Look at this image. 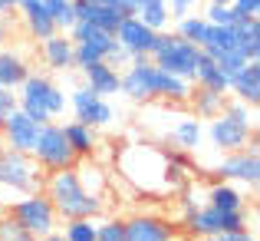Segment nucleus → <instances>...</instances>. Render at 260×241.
<instances>
[{"mask_svg": "<svg viewBox=\"0 0 260 241\" xmlns=\"http://www.w3.org/2000/svg\"><path fill=\"white\" fill-rule=\"evenodd\" d=\"M194 89L191 79H181L175 73L161 70L152 63V57H135L132 63L122 70V86L119 93L128 96L132 102H152V99H165L175 106H184Z\"/></svg>", "mask_w": 260, "mask_h": 241, "instance_id": "1", "label": "nucleus"}, {"mask_svg": "<svg viewBox=\"0 0 260 241\" xmlns=\"http://www.w3.org/2000/svg\"><path fill=\"white\" fill-rule=\"evenodd\" d=\"M125 241H178V228L158 215L125 218Z\"/></svg>", "mask_w": 260, "mask_h": 241, "instance_id": "16", "label": "nucleus"}, {"mask_svg": "<svg viewBox=\"0 0 260 241\" xmlns=\"http://www.w3.org/2000/svg\"><path fill=\"white\" fill-rule=\"evenodd\" d=\"M30 73V63L20 50H10V46H0V86L17 89L20 83Z\"/></svg>", "mask_w": 260, "mask_h": 241, "instance_id": "22", "label": "nucleus"}, {"mask_svg": "<svg viewBox=\"0 0 260 241\" xmlns=\"http://www.w3.org/2000/svg\"><path fill=\"white\" fill-rule=\"evenodd\" d=\"M204 4H231V0H204Z\"/></svg>", "mask_w": 260, "mask_h": 241, "instance_id": "44", "label": "nucleus"}, {"mask_svg": "<svg viewBox=\"0 0 260 241\" xmlns=\"http://www.w3.org/2000/svg\"><path fill=\"white\" fill-rule=\"evenodd\" d=\"M63 132H66V142L73 146V152H76V159H92L95 152H99V129L89 126V122H79V119H70L63 122Z\"/></svg>", "mask_w": 260, "mask_h": 241, "instance_id": "18", "label": "nucleus"}, {"mask_svg": "<svg viewBox=\"0 0 260 241\" xmlns=\"http://www.w3.org/2000/svg\"><path fill=\"white\" fill-rule=\"evenodd\" d=\"M83 83L99 96H115L119 86H122V70H115V66L106 63V60H99V63L83 66Z\"/></svg>", "mask_w": 260, "mask_h": 241, "instance_id": "19", "label": "nucleus"}, {"mask_svg": "<svg viewBox=\"0 0 260 241\" xmlns=\"http://www.w3.org/2000/svg\"><path fill=\"white\" fill-rule=\"evenodd\" d=\"M112 37H115V43H119L122 50H125L128 57L135 60V57H148V53H152L158 33H155L148 23H142L135 13H125V17H122V23L115 26Z\"/></svg>", "mask_w": 260, "mask_h": 241, "instance_id": "12", "label": "nucleus"}, {"mask_svg": "<svg viewBox=\"0 0 260 241\" xmlns=\"http://www.w3.org/2000/svg\"><path fill=\"white\" fill-rule=\"evenodd\" d=\"M172 142L178 149H184V152H194V149L204 142V122L198 119V116H184V119H178L175 129H172Z\"/></svg>", "mask_w": 260, "mask_h": 241, "instance_id": "25", "label": "nucleus"}, {"mask_svg": "<svg viewBox=\"0 0 260 241\" xmlns=\"http://www.w3.org/2000/svg\"><path fill=\"white\" fill-rule=\"evenodd\" d=\"M201 13L208 23H217V26H237L244 20V13L234 10L231 4H201Z\"/></svg>", "mask_w": 260, "mask_h": 241, "instance_id": "29", "label": "nucleus"}, {"mask_svg": "<svg viewBox=\"0 0 260 241\" xmlns=\"http://www.w3.org/2000/svg\"><path fill=\"white\" fill-rule=\"evenodd\" d=\"M234 30H237V53L244 60H260V20L244 17Z\"/></svg>", "mask_w": 260, "mask_h": 241, "instance_id": "27", "label": "nucleus"}, {"mask_svg": "<svg viewBox=\"0 0 260 241\" xmlns=\"http://www.w3.org/2000/svg\"><path fill=\"white\" fill-rule=\"evenodd\" d=\"M89 4H106V7H119L122 0H89ZM119 10H122V7H119ZM122 13H125V10H122Z\"/></svg>", "mask_w": 260, "mask_h": 241, "instance_id": "43", "label": "nucleus"}, {"mask_svg": "<svg viewBox=\"0 0 260 241\" xmlns=\"http://www.w3.org/2000/svg\"><path fill=\"white\" fill-rule=\"evenodd\" d=\"M181 228L188 231L191 238H211V235H224V231H241L247 228V211H224V208H214V205L204 202L201 208L181 215Z\"/></svg>", "mask_w": 260, "mask_h": 241, "instance_id": "8", "label": "nucleus"}, {"mask_svg": "<svg viewBox=\"0 0 260 241\" xmlns=\"http://www.w3.org/2000/svg\"><path fill=\"white\" fill-rule=\"evenodd\" d=\"M73 13H76V20H89V23L102 26V30H109V33H115V26L122 23V17H125L119 7L89 4V0H73Z\"/></svg>", "mask_w": 260, "mask_h": 241, "instance_id": "20", "label": "nucleus"}, {"mask_svg": "<svg viewBox=\"0 0 260 241\" xmlns=\"http://www.w3.org/2000/svg\"><path fill=\"white\" fill-rule=\"evenodd\" d=\"M0 241H37V235H30L23 225L13 222V218L4 211V215H0Z\"/></svg>", "mask_w": 260, "mask_h": 241, "instance_id": "32", "label": "nucleus"}, {"mask_svg": "<svg viewBox=\"0 0 260 241\" xmlns=\"http://www.w3.org/2000/svg\"><path fill=\"white\" fill-rule=\"evenodd\" d=\"M204 202H208V205H214V208H224V211H241L244 205H247V198H244L241 185L217 178V182L211 185L208 192H204Z\"/></svg>", "mask_w": 260, "mask_h": 241, "instance_id": "23", "label": "nucleus"}, {"mask_svg": "<svg viewBox=\"0 0 260 241\" xmlns=\"http://www.w3.org/2000/svg\"><path fill=\"white\" fill-rule=\"evenodd\" d=\"M204 136H208V142L217 152H237V149L250 146V142L257 139V126H247V122L234 119V116H228V113H217L214 119H211V126L204 129Z\"/></svg>", "mask_w": 260, "mask_h": 241, "instance_id": "10", "label": "nucleus"}, {"mask_svg": "<svg viewBox=\"0 0 260 241\" xmlns=\"http://www.w3.org/2000/svg\"><path fill=\"white\" fill-rule=\"evenodd\" d=\"M228 93H234V99H241V102H247V106L257 109V102H260V60H247V63L231 76Z\"/></svg>", "mask_w": 260, "mask_h": 241, "instance_id": "17", "label": "nucleus"}, {"mask_svg": "<svg viewBox=\"0 0 260 241\" xmlns=\"http://www.w3.org/2000/svg\"><path fill=\"white\" fill-rule=\"evenodd\" d=\"M201 4L204 0H168V13H172V20H181V17H188V13H198Z\"/></svg>", "mask_w": 260, "mask_h": 241, "instance_id": "34", "label": "nucleus"}, {"mask_svg": "<svg viewBox=\"0 0 260 241\" xmlns=\"http://www.w3.org/2000/svg\"><path fill=\"white\" fill-rule=\"evenodd\" d=\"M214 175L224 178V182L250 185V189H257V182H260V152H257V139L250 142V146L237 149V152H224V159L214 165Z\"/></svg>", "mask_w": 260, "mask_h": 241, "instance_id": "9", "label": "nucleus"}, {"mask_svg": "<svg viewBox=\"0 0 260 241\" xmlns=\"http://www.w3.org/2000/svg\"><path fill=\"white\" fill-rule=\"evenodd\" d=\"M7 37H10V26H7V17H0V46L7 43Z\"/></svg>", "mask_w": 260, "mask_h": 241, "instance_id": "42", "label": "nucleus"}, {"mask_svg": "<svg viewBox=\"0 0 260 241\" xmlns=\"http://www.w3.org/2000/svg\"><path fill=\"white\" fill-rule=\"evenodd\" d=\"M17 13H20V23H23L26 37L37 40V43L46 40V37H53V33L59 30L56 20H53V13H50V7H46L43 0H20Z\"/></svg>", "mask_w": 260, "mask_h": 241, "instance_id": "14", "label": "nucleus"}, {"mask_svg": "<svg viewBox=\"0 0 260 241\" xmlns=\"http://www.w3.org/2000/svg\"><path fill=\"white\" fill-rule=\"evenodd\" d=\"M191 83L194 86H204V89H217V93H228L231 86V76L217 66L214 57H208V53H201L194 63V73H191Z\"/></svg>", "mask_w": 260, "mask_h": 241, "instance_id": "21", "label": "nucleus"}, {"mask_svg": "<svg viewBox=\"0 0 260 241\" xmlns=\"http://www.w3.org/2000/svg\"><path fill=\"white\" fill-rule=\"evenodd\" d=\"M201 241H257V238L250 235V228H241V231H224V235H211Z\"/></svg>", "mask_w": 260, "mask_h": 241, "instance_id": "37", "label": "nucleus"}, {"mask_svg": "<svg viewBox=\"0 0 260 241\" xmlns=\"http://www.w3.org/2000/svg\"><path fill=\"white\" fill-rule=\"evenodd\" d=\"M106 63H109V66H115V70H119V66H128V63H132V57H128V53L122 50L119 43H115L112 50L106 53Z\"/></svg>", "mask_w": 260, "mask_h": 241, "instance_id": "38", "label": "nucleus"}, {"mask_svg": "<svg viewBox=\"0 0 260 241\" xmlns=\"http://www.w3.org/2000/svg\"><path fill=\"white\" fill-rule=\"evenodd\" d=\"M13 109H17V89L0 86V122H4V116H10Z\"/></svg>", "mask_w": 260, "mask_h": 241, "instance_id": "36", "label": "nucleus"}, {"mask_svg": "<svg viewBox=\"0 0 260 241\" xmlns=\"http://www.w3.org/2000/svg\"><path fill=\"white\" fill-rule=\"evenodd\" d=\"M175 23V33L178 37H184V40H191L194 46H201V40H204V33H208V20H204V13L198 10V13H188V17H181V20H172Z\"/></svg>", "mask_w": 260, "mask_h": 241, "instance_id": "28", "label": "nucleus"}, {"mask_svg": "<svg viewBox=\"0 0 260 241\" xmlns=\"http://www.w3.org/2000/svg\"><path fill=\"white\" fill-rule=\"evenodd\" d=\"M221 113L234 116V119L247 122V126H257V116H254V106H247V102H241V99H224V109H221Z\"/></svg>", "mask_w": 260, "mask_h": 241, "instance_id": "33", "label": "nucleus"}, {"mask_svg": "<svg viewBox=\"0 0 260 241\" xmlns=\"http://www.w3.org/2000/svg\"><path fill=\"white\" fill-rule=\"evenodd\" d=\"M37 136H40V122L30 119L20 106L13 109L10 116H4V122H0V142L17 149V152H33Z\"/></svg>", "mask_w": 260, "mask_h": 241, "instance_id": "13", "label": "nucleus"}, {"mask_svg": "<svg viewBox=\"0 0 260 241\" xmlns=\"http://www.w3.org/2000/svg\"><path fill=\"white\" fill-rule=\"evenodd\" d=\"M17 106L23 109L30 119H37L40 126L56 116L66 113L70 106V96L56 86L46 73H26V79L17 86Z\"/></svg>", "mask_w": 260, "mask_h": 241, "instance_id": "3", "label": "nucleus"}, {"mask_svg": "<svg viewBox=\"0 0 260 241\" xmlns=\"http://www.w3.org/2000/svg\"><path fill=\"white\" fill-rule=\"evenodd\" d=\"M231 7L241 10L244 17H257V13H260V0H231Z\"/></svg>", "mask_w": 260, "mask_h": 241, "instance_id": "39", "label": "nucleus"}, {"mask_svg": "<svg viewBox=\"0 0 260 241\" xmlns=\"http://www.w3.org/2000/svg\"><path fill=\"white\" fill-rule=\"evenodd\" d=\"M59 231L66 241H95V218H66Z\"/></svg>", "mask_w": 260, "mask_h": 241, "instance_id": "30", "label": "nucleus"}, {"mask_svg": "<svg viewBox=\"0 0 260 241\" xmlns=\"http://www.w3.org/2000/svg\"><path fill=\"white\" fill-rule=\"evenodd\" d=\"M43 192L50 195L59 222H66V218H99L102 211H106V198L89 192L86 185L79 182L76 165H73V169H59V172H46Z\"/></svg>", "mask_w": 260, "mask_h": 241, "instance_id": "2", "label": "nucleus"}, {"mask_svg": "<svg viewBox=\"0 0 260 241\" xmlns=\"http://www.w3.org/2000/svg\"><path fill=\"white\" fill-rule=\"evenodd\" d=\"M70 106H73V119L89 122V126H95V129L109 126V122L115 119V109H112V102H109V96L92 93L86 83L70 93Z\"/></svg>", "mask_w": 260, "mask_h": 241, "instance_id": "11", "label": "nucleus"}, {"mask_svg": "<svg viewBox=\"0 0 260 241\" xmlns=\"http://www.w3.org/2000/svg\"><path fill=\"white\" fill-rule=\"evenodd\" d=\"M46 172H40V165L33 162L30 152H17V149L0 142V189L13 192V195H26V192L43 189Z\"/></svg>", "mask_w": 260, "mask_h": 241, "instance_id": "4", "label": "nucleus"}, {"mask_svg": "<svg viewBox=\"0 0 260 241\" xmlns=\"http://www.w3.org/2000/svg\"><path fill=\"white\" fill-rule=\"evenodd\" d=\"M95 241H125V218H95Z\"/></svg>", "mask_w": 260, "mask_h": 241, "instance_id": "31", "label": "nucleus"}, {"mask_svg": "<svg viewBox=\"0 0 260 241\" xmlns=\"http://www.w3.org/2000/svg\"><path fill=\"white\" fill-rule=\"evenodd\" d=\"M224 99H228V93H217V89L194 86L184 106H191V113H194L198 119H214V116L224 109Z\"/></svg>", "mask_w": 260, "mask_h": 241, "instance_id": "24", "label": "nucleus"}, {"mask_svg": "<svg viewBox=\"0 0 260 241\" xmlns=\"http://www.w3.org/2000/svg\"><path fill=\"white\" fill-rule=\"evenodd\" d=\"M33 162L40 165V172H59V169H73L79 159L73 152V146L66 142L63 122H43L37 136V146H33Z\"/></svg>", "mask_w": 260, "mask_h": 241, "instance_id": "7", "label": "nucleus"}, {"mask_svg": "<svg viewBox=\"0 0 260 241\" xmlns=\"http://www.w3.org/2000/svg\"><path fill=\"white\" fill-rule=\"evenodd\" d=\"M7 215H10L13 222H20L30 235H37V238L46 235V231H53V228H59V215H56V208H53L50 195H46L43 189L13 198V202L7 205Z\"/></svg>", "mask_w": 260, "mask_h": 241, "instance_id": "6", "label": "nucleus"}, {"mask_svg": "<svg viewBox=\"0 0 260 241\" xmlns=\"http://www.w3.org/2000/svg\"><path fill=\"white\" fill-rule=\"evenodd\" d=\"M37 241H66V238H63V231H59V228H53V231H46V235H40Z\"/></svg>", "mask_w": 260, "mask_h": 241, "instance_id": "41", "label": "nucleus"}, {"mask_svg": "<svg viewBox=\"0 0 260 241\" xmlns=\"http://www.w3.org/2000/svg\"><path fill=\"white\" fill-rule=\"evenodd\" d=\"M17 4H20V0H0V17L13 13V10H17Z\"/></svg>", "mask_w": 260, "mask_h": 241, "instance_id": "40", "label": "nucleus"}, {"mask_svg": "<svg viewBox=\"0 0 260 241\" xmlns=\"http://www.w3.org/2000/svg\"><path fill=\"white\" fill-rule=\"evenodd\" d=\"M135 17H139L142 23H148L155 33L172 30V13H168V0H139V7H135Z\"/></svg>", "mask_w": 260, "mask_h": 241, "instance_id": "26", "label": "nucleus"}, {"mask_svg": "<svg viewBox=\"0 0 260 241\" xmlns=\"http://www.w3.org/2000/svg\"><path fill=\"white\" fill-rule=\"evenodd\" d=\"M148 57H152V63L161 66V70L175 73V76H181V79H191L194 63H198V57H201V46H194L191 40L178 37L175 30H165V33H158V40H155Z\"/></svg>", "mask_w": 260, "mask_h": 241, "instance_id": "5", "label": "nucleus"}, {"mask_svg": "<svg viewBox=\"0 0 260 241\" xmlns=\"http://www.w3.org/2000/svg\"><path fill=\"white\" fill-rule=\"evenodd\" d=\"M214 60H217V66H221V70L228 73V76H234V73L241 70L244 63H247V60H244L237 50H231V53H221V57H214Z\"/></svg>", "mask_w": 260, "mask_h": 241, "instance_id": "35", "label": "nucleus"}, {"mask_svg": "<svg viewBox=\"0 0 260 241\" xmlns=\"http://www.w3.org/2000/svg\"><path fill=\"white\" fill-rule=\"evenodd\" d=\"M76 43L70 40V33L56 30L53 37L40 40V60H43V66H50L53 73H70L76 70Z\"/></svg>", "mask_w": 260, "mask_h": 241, "instance_id": "15", "label": "nucleus"}]
</instances>
